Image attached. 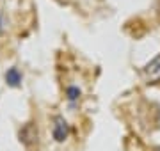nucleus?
I'll return each instance as SVG.
<instances>
[{
    "label": "nucleus",
    "instance_id": "nucleus-1",
    "mask_svg": "<svg viewBox=\"0 0 160 151\" xmlns=\"http://www.w3.org/2000/svg\"><path fill=\"white\" fill-rule=\"evenodd\" d=\"M18 137H20V142H23L27 148L34 146L38 142V128H36V124L34 123L23 124L22 130H20V134H18Z\"/></svg>",
    "mask_w": 160,
    "mask_h": 151
},
{
    "label": "nucleus",
    "instance_id": "nucleus-2",
    "mask_svg": "<svg viewBox=\"0 0 160 151\" xmlns=\"http://www.w3.org/2000/svg\"><path fill=\"white\" fill-rule=\"evenodd\" d=\"M69 135V124L64 121V117L57 116L53 119V139L57 142H64Z\"/></svg>",
    "mask_w": 160,
    "mask_h": 151
},
{
    "label": "nucleus",
    "instance_id": "nucleus-3",
    "mask_svg": "<svg viewBox=\"0 0 160 151\" xmlns=\"http://www.w3.org/2000/svg\"><path fill=\"white\" fill-rule=\"evenodd\" d=\"M144 75H146V80L149 84L160 82V55H157L151 62L144 66Z\"/></svg>",
    "mask_w": 160,
    "mask_h": 151
},
{
    "label": "nucleus",
    "instance_id": "nucleus-4",
    "mask_svg": "<svg viewBox=\"0 0 160 151\" xmlns=\"http://www.w3.org/2000/svg\"><path fill=\"white\" fill-rule=\"evenodd\" d=\"M6 82H7V85H9V87H18V85L22 84V73L18 71V68H11V70H7Z\"/></svg>",
    "mask_w": 160,
    "mask_h": 151
},
{
    "label": "nucleus",
    "instance_id": "nucleus-5",
    "mask_svg": "<svg viewBox=\"0 0 160 151\" xmlns=\"http://www.w3.org/2000/svg\"><path fill=\"white\" fill-rule=\"evenodd\" d=\"M80 96V91L77 87H68V98L69 100H77Z\"/></svg>",
    "mask_w": 160,
    "mask_h": 151
}]
</instances>
